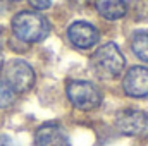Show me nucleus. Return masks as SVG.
<instances>
[{"label":"nucleus","instance_id":"nucleus-2","mask_svg":"<svg viewBox=\"0 0 148 146\" xmlns=\"http://www.w3.org/2000/svg\"><path fill=\"white\" fill-rule=\"evenodd\" d=\"M126 60L115 43L102 45L91 55V69L102 79H115L124 71Z\"/></svg>","mask_w":148,"mask_h":146},{"label":"nucleus","instance_id":"nucleus-15","mask_svg":"<svg viewBox=\"0 0 148 146\" xmlns=\"http://www.w3.org/2000/svg\"><path fill=\"white\" fill-rule=\"evenodd\" d=\"M71 3H73L74 7H77V9H84L90 3V0H71Z\"/></svg>","mask_w":148,"mask_h":146},{"label":"nucleus","instance_id":"nucleus-12","mask_svg":"<svg viewBox=\"0 0 148 146\" xmlns=\"http://www.w3.org/2000/svg\"><path fill=\"white\" fill-rule=\"evenodd\" d=\"M16 100V93L10 89V86L0 77V108H7L14 103Z\"/></svg>","mask_w":148,"mask_h":146},{"label":"nucleus","instance_id":"nucleus-5","mask_svg":"<svg viewBox=\"0 0 148 146\" xmlns=\"http://www.w3.org/2000/svg\"><path fill=\"white\" fill-rule=\"evenodd\" d=\"M115 127L126 136H148V113L134 108L122 110L115 117Z\"/></svg>","mask_w":148,"mask_h":146},{"label":"nucleus","instance_id":"nucleus-6","mask_svg":"<svg viewBox=\"0 0 148 146\" xmlns=\"http://www.w3.org/2000/svg\"><path fill=\"white\" fill-rule=\"evenodd\" d=\"M67 38L76 48L88 50L98 43L100 33L93 24L84 23V21H76L67 28Z\"/></svg>","mask_w":148,"mask_h":146},{"label":"nucleus","instance_id":"nucleus-1","mask_svg":"<svg viewBox=\"0 0 148 146\" xmlns=\"http://www.w3.org/2000/svg\"><path fill=\"white\" fill-rule=\"evenodd\" d=\"M12 31L14 35L24 43H38L48 36L50 23L47 17L33 10H24L14 16L12 19Z\"/></svg>","mask_w":148,"mask_h":146},{"label":"nucleus","instance_id":"nucleus-9","mask_svg":"<svg viewBox=\"0 0 148 146\" xmlns=\"http://www.w3.org/2000/svg\"><path fill=\"white\" fill-rule=\"evenodd\" d=\"M95 5H97L98 14L109 21H117L126 16L124 0H95Z\"/></svg>","mask_w":148,"mask_h":146},{"label":"nucleus","instance_id":"nucleus-8","mask_svg":"<svg viewBox=\"0 0 148 146\" xmlns=\"http://www.w3.org/2000/svg\"><path fill=\"white\" fill-rule=\"evenodd\" d=\"M35 146H69V138L59 124H43L35 132Z\"/></svg>","mask_w":148,"mask_h":146},{"label":"nucleus","instance_id":"nucleus-11","mask_svg":"<svg viewBox=\"0 0 148 146\" xmlns=\"http://www.w3.org/2000/svg\"><path fill=\"white\" fill-rule=\"evenodd\" d=\"M127 12L138 23L148 21V0H127V3H126V14Z\"/></svg>","mask_w":148,"mask_h":146},{"label":"nucleus","instance_id":"nucleus-14","mask_svg":"<svg viewBox=\"0 0 148 146\" xmlns=\"http://www.w3.org/2000/svg\"><path fill=\"white\" fill-rule=\"evenodd\" d=\"M0 146H16V145H14V141H12L9 136L0 134Z\"/></svg>","mask_w":148,"mask_h":146},{"label":"nucleus","instance_id":"nucleus-4","mask_svg":"<svg viewBox=\"0 0 148 146\" xmlns=\"http://www.w3.org/2000/svg\"><path fill=\"white\" fill-rule=\"evenodd\" d=\"M67 98L79 110H95L102 103L100 89L90 81H71L67 84Z\"/></svg>","mask_w":148,"mask_h":146},{"label":"nucleus","instance_id":"nucleus-10","mask_svg":"<svg viewBox=\"0 0 148 146\" xmlns=\"http://www.w3.org/2000/svg\"><path fill=\"white\" fill-rule=\"evenodd\" d=\"M131 48L138 59L148 62V29L136 31L131 38Z\"/></svg>","mask_w":148,"mask_h":146},{"label":"nucleus","instance_id":"nucleus-7","mask_svg":"<svg viewBox=\"0 0 148 146\" xmlns=\"http://www.w3.org/2000/svg\"><path fill=\"white\" fill-rule=\"evenodd\" d=\"M124 93L133 98H145L148 96V69L143 65L131 67L122 79Z\"/></svg>","mask_w":148,"mask_h":146},{"label":"nucleus","instance_id":"nucleus-3","mask_svg":"<svg viewBox=\"0 0 148 146\" xmlns=\"http://www.w3.org/2000/svg\"><path fill=\"white\" fill-rule=\"evenodd\" d=\"M0 77L10 86V89L17 95V93H26L33 88L35 84V71L33 67L21 60V59H12L5 64H2L0 67Z\"/></svg>","mask_w":148,"mask_h":146},{"label":"nucleus","instance_id":"nucleus-16","mask_svg":"<svg viewBox=\"0 0 148 146\" xmlns=\"http://www.w3.org/2000/svg\"><path fill=\"white\" fill-rule=\"evenodd\" d=\"M10 2H17V0H10Z\"/></svg>","mask_w":148,"mask_h":146},{"label":"nucleus","instance_id":"nucleus-13","mask_svg":"<svg viewBox=\"0 0 148 146\" xmlns=\"http://www.w3.org/2000/svg\"><path fill=\"white\" fill-rule=\"evenodd\" d=\"M31 2V5L38 9V10H43V9H48L50 7V3H52V0H29Z\"/></svg>","mask_w":148,"mask_h":146}]
</instances>
